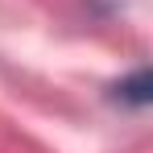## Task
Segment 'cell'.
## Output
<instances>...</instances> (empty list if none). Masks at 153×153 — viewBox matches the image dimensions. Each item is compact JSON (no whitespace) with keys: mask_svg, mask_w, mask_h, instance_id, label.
<instances>
[{"mask_svg":"<svg viewBox=\"0 0 153 153\" xmlns=\"http://www.w3.org/2000/svg\"><path fill=\"white\" fill-rule=\"evenodd\" d=\"M116 100L132 103V108H145V103L153 100V79H149V71L141 66V71H132L124 83H116Z\"/></svg>","mask_w":153,"mask_h":153,"instance_id":"1","label":"cell"}]
</instances>
